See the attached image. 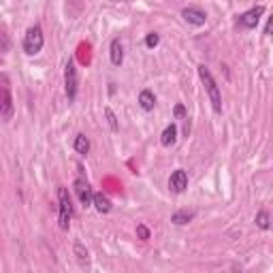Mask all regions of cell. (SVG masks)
Segmentation results:
<instances>
[{"mask_svg": "<svg viewBox=\"0 0 273 273\" xmlns=\"http://www.w3.org/2000/svg\"><path fill=\"white\" fill-rule=\"evenodd\" d=\"M43 43H45V39H43L41 26H32L24 36V51L28 53V56H36V53L43 49Z\"/></svg>", "mask_w": 273, "mask_h": 273, "instance_id": "3957f363", "label": "cell"}, {"mask_svg": "<svg viewBox=\"0 0 273 273\" xmlns=\"http://www.w3.org/2000/svg\"><path fill=\"white\" fill-rule=\"evenodd\" d=\"M64 86H66V98L73 103L77 96V69H75V62L69 60L66 71H64Z\"/></svg>", "mask_w": 273, "mask_h": 273, "instance_id": "277c9868", "label": "cell"}, {"mask_svg": "<svg viewBox=\"0 0 273 273\" xmlns=\"http://www.w3.org/2000/svg\"><path fill=\"white\" fill-rule=\"evenodd\" d=\"M198 77H201L203 86L207 90V96H209V101H212L214 111L216 113H222V94H220V88H218L216 79L212 77V73H209V69L205 64L198 66Z\"/></svg>", "mask_w": 273, "mask_h": 273, "instance_id": "6da1fadb", "label": "cell"}, {"mask_svg": "<svg viewBox=\"0 0 273 273\" xmlns=\"http://www.w3.org/2000/svg\"><path fill=\"white\" fill-rule=\"evenodd\" d=\"M256 224H258V229L267 231V229H269V214H267V212H260V214L256 216Z\"/></svg>", "mask_w": 273, "mask_h": 273, "instance_id": "2e32d148", "label": "cell"}, {"mask_svg": "<svg viewBox=\"0 0 273 273\" xmlns=\"http://www.w3.org/2000/svg\"><path fill=\"white\" fill-rule=\"evenodd\" d=\"M192 218H194L192 212H177V214H173L171 222H175V224H188Z\"/></svg>", "mask_w": 273, "mask_h": 273, "instance_id": "9a60e30c", "label": "cell"}, {"mask_svg": "<svg viewBox=\"0 0 273 273\" xmlns=\"http://www.w3.org/2000/svg\"><path fill=\"white\" fill-rule=\"evenodd\" d=\"M113 3H117V0H113Z\"/></svg>", "mask_w": 273, "mask_h": 273, "instance_id": "7402d4cb", "label": "cell"}, {"mask_svg": "<svg viewBox=\"0 0 273 273\" xmlns=\"http://www.w3.org/2000/svg\"><path fill=\"white\" fill-rule=\"evenodd\" d=\"M175 141H177V126L175 124H169L167 128H165V132H162V136H160V143L165 145V148H171Z\"/></svg>", "mask_w": 273, "mask_h": 273, "instance_id": "8fae6325", "label": "cell"}, {"mask_svg": "<svg viewBox=\"0 0 273 273\" xmlns=\"http://www.w3.org/2000/svg\"><path fill=\"white\" fill-rule=\"evenodd\" d=\"M136 235H139V239H150V231H148V226H143V224H139L136 226Z\"/></svg>", "mask_w": 273, "mask_h": 273, "instance_id": "d6986e66", "label": "cell"}, {"mask_svg": "<svg viewBox=\"0 0 273 273\" xmlns=\"http://www.w3.org/2000/svg\"><path fill=\"white\" fill-rule=\"evenodd\" d=\"M92 205L96 207L98 214H109V212H111V201H109L103 192L92 194Z\"/></svg>", "mask_w": 273, "mask_h": 273, "instance_id": "30bf717a", "label": "cell"}, {"mask_svg": "<svg viewBox=\"0 0 273 273\" xmlns=\"http://www.w3.org/2000/svg\"><path fill=\"white\" fill-rule=\"evenodd\" d=\"M58 205H60V216H58V222H60V229L66 231L69 224H71V216H73V203H71V196H69V190L66 188H58Z\"/></svg>", "mask_w": 273, "mask_h": 273, "instance_id": "7a4b0ae2", "label": "cell"}, {"mask_svg": "<svg viewBox=\"0 0 273 273\" xmlns=\"http://www.w3.org/2000/svg\"><path fill=\"white\" fill-rule=\"evenodd\" d=\"M169 188H171V192L181 194V192H184V190L188 188V173H186L184 169L173 171L171 177H169Z\"/></svg>", "mask_w": 273, "mask_h": 273, "instance_id": "5b68a950", "label": "cell"}, {"mask_svg": "<svg viewBox=\"0 0 273 273\" xmlns=\"http://www.w3.org/2000/svg\"><path fill=\"white\" fill-rule=\"evenodd\" d=\"M262 13H265V7H254L250 9V11H245L241 17H239V26H243V28H256Z\"/></svg>", "mask_w": 273, "mask_h": 273, "instance_id": "8992f818", "label": "cell"}, {"mask_svg": "<svg viewBox=\"0 0 273 273\" xmlns=\"http://www.w3.org/2000/svg\"><path fill=\"white\" fill-rule=\"evenodd\" d=\"M75 150H77V154H81V156H86V154L90 152V139L86 134L75 136Z\"/></svg>", "mask_w": 273, "mask_h": 273, "instance_id": "5bb4252c", "label": "cell"}, {"mask_svg": "<svg viewBox=\"0 0 273 273\" xmlns=\"http://www.w3.org/2000/svg\"><path fill=\"white\" fill-rule=\"evenodd\" d=\"M13 115V98L9 88H0V120H11Z\"/></svg>", "mask_w": 273, "mask_h": 273, "instance_id": "52a82bcc", "label": "cell"}, {"mask_svg": "<svg viewBox=\"0 0 273 273\" xmlns=\"http://www.w3.org/2000/svg\"><path fill=\"white\" fill-rule=\"evenodd\" d=\"M139 105H141V109H145V111H152L154 105H156V96H154L150 90H143V92L139 94Z\"/></svg>", "mask_w": 273, "mask_h": 273, "instance_id": "4fadbf2b", "label": "cell"}, {"mask_svg": "<svg viewBox=\"0 0 273 273\" xmlns=\"http://www.w3.org/2000/svg\"><path fill=\"white\" fill-rule=\"evenodd\" d=\"M75 252H77V256H79V260H88V252L81 248V243H75Z\"/></svg>", "mask_w": 273, "mask_h": 273, "instance_id": "ffe728a7", "label": "cell"}, {"mask_svg": "<svg viewBox=\"0 0 273 273\" xmlns=\"http://www.w3.org/2000/svg\"><path fill=\"white\" fill-rule=\"evenodd\" d=\"M111 62H113L115 66H120L122 62H124V47H122L120 39H113L111 41Z\"/></svg>", "mask_w": 273, "mask_h": 273, "instance_id": "7c38bea8", "label": "cell"}, {"mask_svg": "<svg viewBox=\"0 0 273 273\" xmlns=\"http://www.w3.org/2000/svg\"><path fill=\"white\" fill-rule=\"evenodd\" d=\"M181 17L188 22V24H192V26H203L207 22V15L201 11V9H194V7H188L181 11Z\"/></svg>", "mask_w": 273, "mask_h": 273, "instance_id": "9c48e42d", "label": "cell"}, {"mask_svg": "<svg viewBox=\"0 0 273 273\" xmlns=\"http://www.w3.org/2000/svg\"><path fill=\"white\" fill-rule=\"evenodd\" d=\"M75 192H77V196H79V201H81V205L84 207H90L92 205V188H90V184L86 179H77L75 181Z\"/></svg>", "mask_w": 273, "mask_h": 273, "instance_id": "ba28073f", "label": "cell"}, {"mask_svg": "<svg viewBox=\"0 0 273 273\" xmlns=\"http://www.w3.org/2000/svg\"><path fill=\"white\" fill-rule=\"evenodd\" d=\"M105 117H107V122H109V126H111V130H117V120H115V113L111 111V109H105Z\"/></svg>", "mask_w": 273, "mask_h": 273, "instance_id": "e0dca14e", "label": "cell"}, {"mask_svg": "<svg viewBox=\"0 0 273 273\" xmlns=\"http://www.w3.org/2000/svg\"><path fill=\"white\" fill-rule=\"evenodd\" d=\"M173 113H175V117H184V115H186V107H184V105H175Z\"/></svg>", "mask_w": 273, "mask_h": 273, "instance_id": "44dd1931", "label": "cell"}, {"mask_svg": "<svg viewBox=\"0 0 273 273\" xmlns=\"http://www.w3.org/2000/svg\"><path fill=\"white\" fill-rule=\"evenodd\" d=\"M158 43H160V36H158L156 32H150V34H148V39H145V45H148L150 49H152V47H156Z\"/></svg>", "mask_w": 273, "mask_h": 273, "instance_id": "ac0fdd59", "label": "cell"}]
</instances>
